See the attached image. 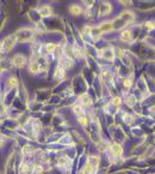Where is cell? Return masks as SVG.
<instances>
[{
    "instance_id": "obj_1",
    "label": "cell",
    "mask_w": 155,
    "mask_h": 174,
    "mask_svg": "<svg viewBox=\"0 0 155 174\" xmlns=\"http://www.w3.org/2000/svg\"><path fill=\"white\" fill-rule=\"evenodd\" d=\"M34 33L35 31H32L31 29L23 28V29H19L17 33L13 34V35L16 37V40L18 38L19 41H30V40H32V37H34Z\"/></svg>"
},
{
    "instance_id": "obj_2",
    "label": "cell",
    "mask_w": 155,
    "mask_h": 174,
    "mask_svg": "<svg viewBox=\"0 0 155 174\" xmlns=\"http://www.w3.org/2000/svg\"><path fill=\"white\" fill-rule=\"evenodd\" d=\"M14 46H16V37H14V35H10L3 41L1 45H0V51L3 53L11 52Z\"/></svg>"
},
{
    "instance_id": "obj_3",
    "label": "cell",
    "mask_w": 155,
    "mask_h": 174,
    "mask_svg": "<svg viewBox=\"0 0 155 174\" xmlns=\"http://www.w3.org/2000/svg\"><path fill=\"white\" fill-rule=\"evenodd\" d=\"M12 64L16 67H18V69H23L24 66H25V64H26V59H25V57H24L23 54H17V55H14V57H13Z\"/></svg>"
},
{
    "instance_id": "obj_4",
    "label": "cell",
    "mask_w": 155,
    "mask_h": 174,
    "mask_svg": "<svg viewBox=\"0 0 155 174\" xmlns=\"http://www.w3.org/2000/svg\"><path fill=\"white\" fill-rule=\"evenodd\" d=\"M109 149H110L111 154H112L113 156H115V157H120V156H122V154H123V148H122V145H120V144L115 143V144L110 145V147H109Z\"/></svg>"
},
{
    "instance_id": "obj_5",
    "label": "cell",
    "mask_w": 155,
    "mask_h": 174,
    "mask_svg": "<svg viewBox=\"0 0 155 174\" xmlns=\"http://www.w3.org/2000/svg\"><path fill=\"white\" fill-rule=\"evenodd\" d=\"M87 163H89L92 167H94L95 169H98V167H99V163H100V159L97 155H89Z\"/></svg>"
},
{
    "instance_id": "obj_6",
    "label": "cell",
    "mask_w": 155,
    "mask_h": 174,
    "mask_svg": "<svg viewBox=\"0 0 155 174\" xmlns=\"http://www.w3.org/2000/svg\"><path fill=\"white\" fill-rule=\"evenodd\" d=\"M41 71V66H39V62L35 59L30 62V72L31 73H38Z\"/></svg>"
},
{
    "instance_id": "obj_7",
    "label": "cell",
    "mask_w": 155,
    "mask_h": 174,
    "mask_svg": "<svg viewBox=\"0 0 155 174\" xmlns=\"http://www.w3.org/2000/svg\"><path fill=\"white\" fill-rule=\"evenodd\" d=\"M131 31L130 30H124V31H122L120 33V40L122 41H124V42H128L131 40Z\"/></svg>"
},
{
    "instance_id": "obj_8",
    "label": "cell",
    "mask_w": 155,
    "mask_h": 174,
    "mask_svg": "<svg viewBox=\"0 0 155 174\" xmlns=\"http://www.w3.org/2000/svg\"><path fill=\"white\" fill-rule=\"evenodd\" d=\"M111 12V5L108 3H103L100 5V14H109Z\"/></svg>"
},
{
    "instance_id": "obj_9",
    "label": "cell",
    "mask_w": 155,
    "mask_h": 174,
    "mask_svg": "<svg viewBox=\"0 0 155 174\" xmlns=\"http://www.w3.org/2000/svg\"><path fill=\"white\" fill-rule=\"evenodd\" d=\"M69 11H70L72 14L78 16V14H80L81 12H83V9H81V6H79V5H72L69 7Z\"/></svg>"
},
{
    "instance_id": "obj_10",
    "label": "cell",
    "mask_w": 155,
    "mask_h": 174,
    "mask_svg": "<svg viewBox=\"0 0 155 174\" xmlns=\"http://www.w3.org/2000/svg\"><path fill=\"white\" fill-rule=\"evenodd\" d=\"M39 13L42 16H44V17H49V16L51 14V9L49 6H43V7H41Z\"/></svg>"
},
{
    "instance_id": "obj_11",
    "label": "cell",
    "mask_w": 155,
    "mask_h": 174,
    "mask_svg": "<svg viewBox=\"0 0 155 174\" xmlns=\"http://www.w3.org/2000/svg\"><path fill=\"white\" fill-rule=\"evenodd\" d=\"M80 102H81V105L83 106H88V105H91V99H89L88 95H81L80 96Z\"/></svg>"
},
{
    "instance_id": "obj_12",
    "label": "cell",
    "mask_w": 155,
    "mask_h": 174,
    "mask_svg": "<svg viewBox=\"0 0 155 174\" xmlns=\"http://www.w3.org/2000/svg\"><path fill=\"white\" fill-rule=\"evenodd\" d=\"M78 120H79V123L83 125V126H87V118H86V115H84V114H81V115H79V118H78Z\"/></svg>"
},
{
    "instance_id": "obj_13",
    "label": "cell",
    "mask_w": 155,
    "mask_h": 174,
    "mask_svg": "<svg viewBox=\"0 0 155 174\" xmlns=\"http://www.w3.org/2000/svg\"><path fill=\"white\" fill-rule=\"evenodd\" d=\"M55 49H56V46H55L54 43H47V45H45V51H47L48 53H54Z\"/></svg>"
},
{
    "instance_id": "obj_14",
    "label": "cell",
    "mask_w": 155,
    "mask_h": 174,
    "mask_svg": "<svg viewBox=\"0 0 155 174\" xmlns=\"http://www.w3.org/2000/svg\"><path fill=\"white\" fill-rule=\"evenodd\" d=\"M9 84H10V86H12V88H16V86L18 85V79L16 77H11L9 79Z\"/></svg>"
},
{
    "instance_id": "obj_15",
    "label": "cell",
    "mask_w": 155,
    "mask_h": 174,
    "mask_svg": "<svg viewBox=\"0 0 155 174\" xmlns=\"http://www.w3.org/2000/svg\"><path fill=\"white\" fill-rule=\"evenodd\" d=\"M112 103L115 105L116 107L120 106V103H122V99H120V97H113V99H112Z\"/></svg>"
},
{
    "instance_id": "obj_16",
    "label": "cell",
    "mask_w": 155,
    "mask_h": 174,
    "mask_svg": "<svg viewBox=\"0 0 155 174\" xmlns=\"http://www.w3.org/2000/svg\"><path fill=\"white\" fill-rule=\"evenodd\" d=\"M146 27H147V29H154V23L153 22H148V23H147V24H146Z\"/></svg>"
},
{
    "instance_id": "obj_17",
    "label": "cell",
    "mask_w": 155,
    "mask_h": 174,
    "mask_svg": "<svg viewBox=\"0 0 155 174\" xmlns=\"http://www.w3.org/2000/svg\"><path fill=\"white\" fill-rule=\"evenodd\" d=\"M124 85L127 86V88H130V86H131V81H130V79L124 81Z\"/></svg>"
},
{
    "instance_id": "obj_18",
    "label": "cell",
    "mask_w": 155,
    "mask_h": 174,
    "mask_svg": "<svg viewBox=\"0 0 155 174\" xmlns=\"http://www.w3.org/2000/svg\"><path fill=\"white\" fill-rule=\"evenodd\" d=\"M80 174H88V173H86V172H85V171H84V169H83V172H81V173H80Z\"/></svg>"
}]
</instances>
